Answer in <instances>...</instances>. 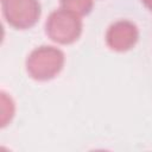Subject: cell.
<instances>
[{
	"label": "cell",
	"instance_id": "6",
	"mask_svg": "<svg viewBox=\"0 0 152 152\" xmlns=\"http://www.w3.org/2000/svg\"><path fill=\"white\" fill-rule=\"evenodd\" d=\"M141 2L144 4V6H145L148 11L152 12V0H141Z\"/></svg>",
	"mask_w": 152,
	"mask_h": 152
},
{
	"label": "cell",
	"instance_id": "3",
	"mask_svg": "<svg viewBox=\"0 0 152 152\" xmlns=\"http://www.w3.org/2000/svg\"><path fill=\"white\" fill-rule=\"evenodd\" d=\"M1 8L6 21L19 30L30 28L40 15L38 0H1Z\"/></svg>",
	"mask_w": 152,
	"mask_h": 152
},
{
	"label": "cell",
	"instance_id": "5",
	"mask_svg": "<svg viewBox=\"0 0 152 152\" xmlns=\"http://www.w3.org/2000/svg\"><path fill=\"white\" fill-rule=\"evenodd\" d=\"M61 4L64 10L77 15L88 14L93 7V0H61Z\"/></svg>",
	"mask_w": 152,
	"mask_h": 152
},
{
	"label": "cell",
	"instance_id": "1",
	"mask_svg": "<svg viewBox=\"0 0 152 152\" xmlns=\"http://www.w3.org/2000/svg\"><path fill=\"white\" fill-rule=\"evenodd\" d=\"M64 55L53 46H40L33 50L26 61L30 76L38 81L53 78L63 68Z\"/></svg>",
	"mask_w": 152,
	"mask_h": 152
},
{
	"label": "cell",
	"instance_id": "4",
	"mask_svg": "<svg viewBox=\"0 0 152 152\" xmlns=\"http://www.w3.org/2000/svg\"><path fill=\"white\" fill-rule=\"evenodd\" d=\"M137 26L127 20H120L109 26L106 40L112 50L122 52L132 49L138 40Z\"/></svg>",
	"mask_w": 152,
	"mask_h": 152
},
{
	"label": "cell",
	"instance_id": "2",
	"mask_svg": "<svg viewBox=\"0 0 152 152\" xmlns=\"http://www.w3.org/2000/svg\"><path fill=\"white\" fill-rule=\"evenodd\" d=\"M45 28L46 34L53 42L70 44L78 39L82 31V21L77 14L63 8L57 10L49 15Z\"/></svg>",
	"mask_w": 152,
	"mask_h": 152
}]
</instances>
